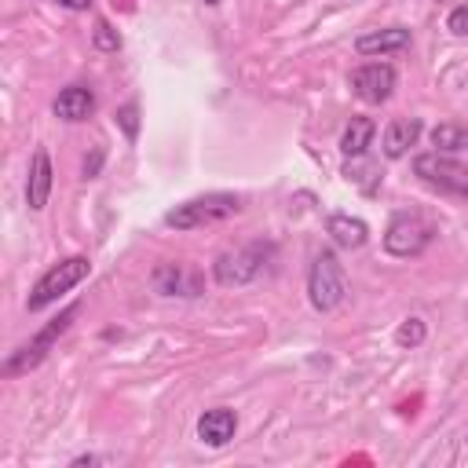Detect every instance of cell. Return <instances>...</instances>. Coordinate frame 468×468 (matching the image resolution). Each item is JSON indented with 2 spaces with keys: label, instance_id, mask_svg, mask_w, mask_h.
<instances>
[{
  "label": "cell",
  "instance_id": "10",
  "mask_svg": "<svg viewBox=\"0 0 468 468\" xmlns=\"http://www.w3.org/2000/svg\"><path fill=\"white\" fill-rule=\"evenodd\" d=\"M51 183H55V172H51V157L44 146L33 150V161H29V176H26V205L33 212H40L51 197Z\"/></svg>",
  "mask_w": 468,
  "mask_h": 468
},
{
  "label": "cell",
  "instance_id": "15",
  "mask_svg": "<svg viewBox=\"0 0 468 468\" xmlns=\"http://www.w3.org/2000/svg\"><path fill=\"white\" fill-rule=\"evenodd\" d=\"M325 234H329L340 249H362V245L369 241V227H366V219L347 216V212H333V216L325 219Z\"/></svg>",
  "mask_w": 468,
  "mask_h": 468
},
{
  "label": "cell",
  "instance_id": "17",
  "mask_svg": "<svg viewBox=\"0 0 468 468\" xmlns=\"http://www.w3.org/2000/svg\"><path fill=\"white\" fill-rule=\"evenodd\" d=\"M428 139H431V146L442 150V154H461V150H468V128H464V124H453V121L435 124V128L428 132Z\"/></svg>",
  "mask_w": 468,
  "mask_h": 468
},
{
  "label": "cell",
  "instance_id": "2",
  "mask_svg": "<svg viewBox=\"0 0 468 468\" xmlns=\"http://www.w3.org/2000/svg\"><path fill=\"white\" fill-rule=\"evenodd\" d=\"M271 256H274V245H271V241H249V245H241V249L219 252L216 263H212V278H216V285H223V289L249 285V282H256V278L267 271Z\"/></svg>",
  "mask_w": 468,
  "mask_h": 468
},
{
  "label": "cell",
  "instance_id": "23",
  "mask_svg": "<svg viewBox=\"0 0 468 468\" xmlns=\"http://www.w3.org/2000/svg\"><path fill=\"white\" fill-rule=\"evenodd\" d=\"M99 461H102V457H95V453H80V457H73L69 464H73V468H84V464H99Z\"/></svg>",
  "mask_w": 468,
  "mask_h": 468
},
{
  "label": "cell",
  "instance_id": "5",
  "mask_svg": "<svg viewBox=\"0 0 468 468\" xmlns=\"http://www.w3.org/2000/svg\"><path fill=\"white\" fill-rule=\"evenodd\" d=\"M435 241V227L420 212H395L384 230V252L395 260H413Z\"/></svg>",
  "mask_w": 468,
  "mask_h": 468
},
{
  "label": "cell",
  "instance_id": "18",
  "mask_svg": "<svg viewBox=\"0 0 468 468\" xmlns=\"http://www.w3.org/2000/svg\"><path fill=\"white\" fill-rule=\"evenodd\" d=\"M424 336H428L424 318H406V322L395 329V344H399V347H417V344H424Z\"/></svg>",
  "mask_w": 468,
  "mask_h": 468
},
{
  "label": "cell",
  "instance_id": "8",
  "mask_svg": "<svg viewBox=\"0 0 468 468\" xmlns=\"http://www.w3.org/2000/svg\"><path fill=\"white\" fill-rule=\"evenodd\" d=\"M150 285L161 296H186L190 300V296H201L205 292V274L197 267L183 263V260H165V263L154 267Z\"/></svg>",
  "mask_w": 468,
  "mask_h": 468
},
{
  "label": "cell",
  "instance_id": "14",
  "mask_svg": "<svg viewBox=\"0 0 468 468\" xmlns=\"http://www.w3.org/2000/svg\"><path fill=\"white\" fill-rule=\"evenodd\" d=\"M410 29L406 26H388V29H369V33H362L358 40H355V51L362 55V58H373V55H388V51H402V48H410Z\"/></svg>",
  "mask_w": 468,
  "mask_h": 468
},
{
  "label": "cell",
  "instance_id": "20",
  "mask_svg": "<svg viewBox=\"0 0 468 468\" xmlns=\"http://www.w3.org/2000/svg\"><path fill=\"white\" fill-rule=\"evenodd\" d=\"M117 128L124 132L128 143L139 139V106H135V102H124V106L117 110Z\"/></svg>",
  "mask_w": 468,
  "mask_h": 468
},
{
  "label": "cell",
  "instance_id": "12",
  "mask_svg": "<svg viewBox=\"0 0 468 468\" xmlns=\"http://www.w3.org/2000/svg\"><path fill=\"white\" fill-rule=\"evenodd\" d=\"M51 110H55L58 121H69V124L88 121V117L95 113V91H91L88 84H69V88H62V91L55 95Z\"/></svg>",
  "mask_w": 468,
  "mask_h": 468
},
{
  "label": "cell",
  "instance_id": "24",
  "mask_svg": "<svg viewBox=\"0 0 468 468\" xmlns=\"http://www.w3.org/2000/svg\"><path fill=\"white\" fill-rule=\"evenodd\" d=\"M205 4H208V7H216V4H219V0H205Z\"/></svg>",
  "mask_w": 468,
  "mask_h": 468
},
{
  "label": "cell",
  "instance_id": "22",
  "mask_svg": "<svg viewBox=\"0 0 468 468\" xmlns=\"http://www.w3.org/2000/svg\"><path fill=\"white\" fill-rule=\"evenodd\" d=\"M58 7H66V11H88L91 7V0H55Z\"/></svg>",
  "mask_w": 468,
  "mask_h": 468
},
{
  "label": "cell",
  "instance_id": "7",
  "mask_svg": "<svg viewBox=\"0 0 468 468\" xmlns=\"http://www.w3.org/2000/svg\"><path fill=\"white\" fill-rule=\"evenodd\" d=\"M413 176L428 186H435L439 194H450V197H468V165L453 161L450 154L442 150H428V154H417L413 157Z\"/></svg>",
  "mask_w": 468,
  "mask_h": 468
},
{
  "label": "cell",
  "instance_id": "19",
  "mask_svg": "<svg viewBox=\"0 0 468 468\" xmlns=\"http://www.w3.org/2000/svg\"><path fill=\"white\" fill-rule=\"evenodd\" d=\"M91 44H95L99 51H117V48H121V33H117L106 18H99L95 29H91Z\"/></svg>",
  "mask_w": 468,
  "mask_h": 468
},
{
  "label": "cell",
  "instance_id": "1",
  "mask_svg": "<svg viewBox=\"0 0 468 468\" xmlns=\"http://www.w3.org/2000/svg\"><path fill=\"white\" fill-rule=\"evenodd\" d=\"M241 212V197L238 194H227V190H212V194H197L176 208L165 212V227L172 230H197V227H212V223H223L230 216Z\"/></svg>",
  "mask_w": 468,
  "mask_h": 468
},
{
  "label": "cell",
  "instance_id": "21",
  "mask_svg": "<svg viewBox=\"0 0 468 468\" xmlns=\"http://www.w3.org/2000/svg\"><path fill=\"white\" fill-rule=\"evenodd\" d=\"M446 29H450L453 37H468V4H461V7H453V11L446 15Z\"/></svg>",
  "mask_w": 468,
  "mask_h": 468
},
{
  "label": "cell",
  "instance_id": "13",
  "mask_svg": "<svg viewBox=\"0 0 468 468\" xmlns=\"http://www.w3.org/2000/svg\"><path fill=\"white\" fill-rule=\"evenodd\" d=\"M420 132H424V124H420L417 117H395V121L384 128V135H380L384 157H388V161L406 157V154H410V146H417Z\"/></svg>",
  "mask_w": 468,
  "mask_h": 468
},
{
  "label": "cell",
  "instance_id": "4",
  "mask_svg": "<svg viewBox=\"0 0 468 468\" xmlns=\"http://www.w3.org/2000/svg\"><path fill=\"white\" fill-rule=\"evenodd\" d=\"M344 296H347V278H344L340 260L333 252H318L311 271H307V300H311V307L329 314V311H336L344 303Z\"/></svg>",
  "mask_w": 468,
  "mask_h": 468
},
{
  "label": "cell",
  "instance_id": "25",
  "mask_svg": "<svg viewBox=\"0 0 468 468\" xmlns=\"http://www.w3.org/2000/svg\"><path fill=\"white\" fill-rule=\"evenodd\" d=\"M464 446H468V435H464Z\"/></svg>",
  "mask_w": 468,
  "mask_h": 468
},
{
  "label": "cell",
  "instance_id": "9",
  "mask_svg": "<svg viewBox=\"0 0 468 468\" xmlns=\"http://www.w3.org/2000/svg\"><path fill=\"white\" fill-rule=\"evenodd\" d=\"M347 80H351V88H355V95H358L362 102L380 106V102L391 99V91H395V84H399V73H395L391 62H366V66L351 69Z\"/></svg>",
  "mask_w": 468,
  "mask_h": 468
},
{
  "label": "cell",
  "instance_id": "11",
  "mask_svg": "<svg viewBox=\"0 0 468 468\" xmlns=\"http://www.w3.org/2000/svg\"><path fill=\"white\" fill-rule=\"evenodd\" d=\"M234 431H238V413L227 410V406L205 410V413L197 417V439H201L205 446H212V450L227 446V442L234 439Z\"/></svg>",
  "mask_w": 468,
  "mask_h": 468
},
{
  "label": "cell",
  "instance_id": "3",
  "mask_svg": "<svg viewBox=\"0 0 468 468\" xmlns=\"http://www.w3.org/2000/svg\"><path fill=\"white\" fill-rule=\"evenodd\" d=\"M88 271H91L88 256H66V260H58V263H51V267L37 278L33 292L26 296V311H44V307H51L62 292H69L73 285H80V282L88 278Z\"/></svg>",
  "mask_w": 468,
  "mask_h": 468
},
{
  "label": "cell",
  "instance_id": "16",
  "mask_svg": "<svg viewBox=\"0 0 468 468\" xmlns=\"http://www.w3.org/2000/svg\"><path fill=\"white\" fill-rule=\"evenodd\" d=\"M373 135H377L373 117H351L347 128L340 132V154H344V157H362V154L369 150Z\"/></svg>",
  "mask_w": 468,
  "mask_h": 468
},
{
  "label": "cell",
  "instance_id": "6",
  "mask_svg": "<svg viewBox=\"0 0 468 468\" xmlns=\"http://www.w3.org/2000/svg\"><path fill=\"white\" fill-rule=\"evenodd\" d=\"M77 314H80V303H69V307H66L55 322H48V325L29 340V344H22L18 351H11V355H7V362L0 366V373H4V377H18V373L37 369V366L44 362V355L51 351V344H55V340L73 325V318H77Z\"/></svg>",
  "mask_w": 468,
  "mask_h": 468
}]
</instances>
